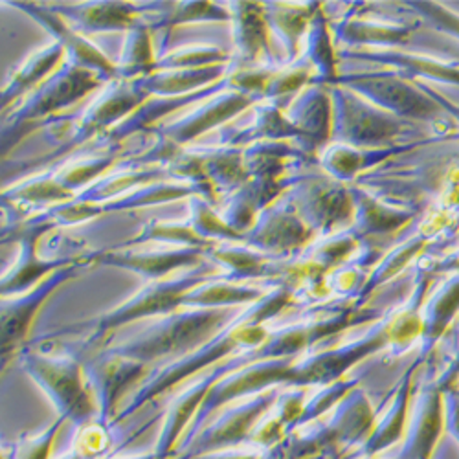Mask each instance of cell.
<instances>
[{
    "mask_svg": "<svg viewBox=\"0 0 459 459\" xmlns=\"http://www.w3.org/2000/svg\"><path fill=\"white\" fill-rule=\"evenodd\" d=\"M35 369L41 371V382H45V386L48 388L50 394L56 397L59 395L61 406L74 408L75 411L83 413V408H80V403L89 406L87 394L82 390V382L78 378V368H74L72 364H59V362H37L33 364Z\"/></svg>",
    "mask_w": 459,
    "mask_h": 459,
    "instance_id": "cell-1",
    "label": "cell"
},
{
    "mask_svg": "<svg viewBox=\"0 0 459 459\" xmlns=\"http://www.w3.org/2000/svg\"><path fill=\"white\" fill-rule=\"evenodd\" d=\"M65 273H59L57 276L50 278L43 287L37 289L33 294H30L26 299L19 301L13 307V316L12 318H4V343L10 342V338H21L19 334L24 329V324L30 320L31 313L37 309L35 305H39L41 299H45V296L48 294V290H52V287L59 285L65 280Z\"/></svg>",
    "mask_w": 459,
    "mask_h": 459,
    "instance_id": "cell-2",
    "label": "cell"
},
{
    "mask_svg": "<svg viewBox=\"0 0 459 459\" xmlns=\"http://www.w3.org/2000/svg\"><path fill=\"white\" fill-rule=\"evenodd\" d=\"M448 429L452 432V436L455 437V441L459 443V401L454 399L450 403V410H448Z\"/></svg>",
    "mask_w": 459,
    "mask_h": 459,
    "instance_id": "cell-3",
    "label": "cell"
}]
</instances>
